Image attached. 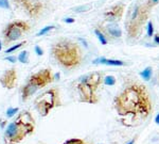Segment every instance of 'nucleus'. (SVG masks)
<instances>
[{
    "label": "nucleus",
    "instance_id": "nucleus-1",
    "mask_svg": "<svg viewBox=\"0 0 159 144\" xmlns=\"http://www.w3.org/2000/svg\"><path fill=\"white\" fill-rule=\"evenodd\" d=\"M113 107L120 116H136L142 120L153 112V101L149 90L143 83L129 82L113 98Z\"/></svg>",
    "mask_w": 159,
    "mask_h": 144
},
{
    "label": "nucleus",
    "instance_id": "nucleus-2",
    "mask_svg": "<svg viewBox=\"0 0 159 144\" xmlns=\"http://www.w3.org/2000/svg\"><path fill=\"white\" fill-rule=\"evenodd\" d=\"M51 53L56 62L66 69L79 67L83 62V49L77 42L61 38L52 45Z\"/></svg>",
    "mask_w": 159,
    "mask_h": 144
},
{
    "label": "nucleus",
    "instance_id": "nucleus-3",
    "mask_svg": "<svg viewBox=\"0 0 159 144\" xmlns=\"http://www.w3.org/2000/svg\"><path fill=\"white\" fill-rule=\"evenodd\" d=\"M35 120L31 112L24 110L18 113L15 121L11 122L4 131V141L6 144H18L35 130Z\"/></svg>",
    "mask_w": 159,
    "mask_h": 144
},
{
    "label": "nucleus",
    "instance_id": "nucleus-4",
    "mask_svg": "<svg viewBox=\"0 0 159 144\" xmlns=\"http://www.w3.org/2000/svg\"><path fill=\"white\" fill-rule=\"evenodd\" d=\"M151 11L145 2H136L129 11L125 19V31L127 38L135 41L140 38L144 27L147 26Z\"/></svg>",
    "mask_w": 159,
    "mask_h": 144
},
{
    "label": "nucleus",
    "instance_id": "nucleus-5",
    "mask_svg": "<svg viewBox=\"0 0 159 144\" xmlns=\"http://www.w3.org/2000/svg\"><path fill=\"white\" fill-rule=\"evenodd\" d=\"M54 75H53L51 69H43L38 72L34 73L28 79L27 83L21 88V98L24 101H27L34 95L37 91H39L54 81Z\"/></svg>",
    "mask_w": 159,
    "mask_h": 144
},
{
    "label": "nucleus",
    "instance_id": "nucleus-6",
    "mask_svg": "<svg viewBox=\"0 0 159 144\" xmlns=\"http://www.w3.org/2000/svg\"><path fill=\"white\" fill-rule=\"evenodd\" d=\"M61 106V95H59V90L57 88H51L47 90L40 95H38L34 100L35 109L43 117L48 116L53 109Z\"/></svg>",
    "mask_w": 159,
    "mask_h": 144
},
{
    "label": "nucleus",
    "instance_id": "nucleus-7",
    "mask_svg": "<svg viewBox=\"0 0 159 144\" xmlns=\"http://www.w3.org/2000/svg\"><path fill=\"white\" fill-rule=\"evenodd\" d=\"M30 25L26 20H14L11 22L3 30V44L10 45L15 41H18L22 35L30 31Z\"/></svg>",
    "mask_w": 159,
    "mask_h": 144
},
{
    "label": "nucleus",
    "instance_id": "nucleus-8",
    "mask_svg": "<svg viewBox=\"0 0 159 144\" xmlns=\"http://www.w3.org/2000/svg\"><path fill=\"white\" fill-rule=\"evenodd\" d=\"M17 9L21 10L29 17L37 19L44 13L46 4L43 0H12Z\"/></svg>",
    "mask_w": 159,
    "mask_h": 144
},
{
    "label": "nucleus",
    "instance_id": "nucleus-9",
    "mask_svg": "<svg viewBox=\"0 0 159 144\" xmlns=\"http://www.w3.org/2000/svg\"><path fill=\"white\" fill-rule=\"evenodd\" d=\"M77 91H79L80 95V101L81 103H91V105H95L99 101V96L97 94V89L92 88L91 85H89L88 83L79 81L77 85Z\"/></svg>",
    "mask_w": 159,
    "mask_h": 144
},
{
    "label": "nucleus",
    "instance_id": "nucleus-10",
    "mask_svg": "<svg viewBox=\"0 0 159 144\" xmlns=\"http://www.w3.org/2000/svg\"><path fill=\"white\" fill-rule=\"evenodd\" d=\"M125 12V4L124 3H117L110 6L104 13V18L106 22H119L123 18Z\"/></svg>",
    "mask_w": 159,
    "mask_h": 144
},
{
    "label": "nucleus",
    "instance_id": "nucleus-11",
    "mask_svg": "<svg viewBox=\"0 0 159 144\" xmlns=\"http://www.w3.org/2000/svg\"><path fill=\"white\" fill-rule=\"evenodd\" d=\"M98 28L106 35L108 41L122 38V29L118 22H106L105 25H99Z\"/></svg>",
    "mask_w": 159,
    "mask_h": 144
},
{
    "label": "nucleus",
    "instance_id": "nucleus-12",
    "mask_svg": "<svg viewBox=\"0 0 159 144\" xmlns=\"http://www.w3.org/2000/svg\"><path fill=\"white\" fill-rule=\"evenodd\" d=\"M17 79H18L17 71L16 69L12 67V69H6L2 74V76L0 77V83L6 90H13L17 85Z\"/></svg>",
    "mask_w": 159,
    "mask_h": 144
},
{
    "label": "nucleus",
    "instance_id": "nucleus-13",
    "mask_svg": "<svg viewBox=\"0 0 159 144\" xmlns=\"http://www.w3.org/2000/svg\"><path fill=\"white\" fill-rule=\"evenodd\" d=\"M103 80H104V76H103V73L101 72H92L89 73L87 75H84L80 78L79 81L81 82H85V83H88L89 85H91L92 88H95L98 90L101 85L103 83Z\"/></svg>",
    "mask_w": 159,
    "mask_h": 144
},
{
    "label": "nucleus",
    "instance_id": "nucleus-14",
    "mask_svg": "<svg viewBox=\"0 0 159 144\" xmlns=\"http://www.w3.org/2000/svg\"><path fill=\"white\" fill-rule=\"evenodd\" d=\"M93 64H103V65L108 66H123L124 62L121 60L116 59H108V58H98V59L93 60Z\"/></svg>",
    "mask_w": 159,
    "mask_h": 144
},
{
    "label": "nucleus",
    "instance_id": "nucleus-15",
    "mask_svg": "<svg viewBox=\"0 0 159 144\" xmlns=\"http://www.w3.org/2000/svg\"><path fill=\"white\" fill-rule=\"evenodd\" d=\"M95 34L97 35V38H98V40L100 41V43H101L102 45H107L108 44V40H107L106 35L103 33V32L100 30V29L97 27V28L95 29Z\"/></svg>",
    "mask_w": 159,
    "mask_h": 144
},
{
    "label": "nucleus",
    "instance_id": "nucleus-16",
    "mask_svg": "<svg viewBox=\"0 0 159 144\" xmlns=\"http://www.w3.org/2000/svg\"><path fill=\"white\" fill-rule=\"evenodd\" d=\"M152 75H153V69H152L151 66H147V69H144L143 71L140 73V76L145 81H149V80L152 78Z\"/></svg>",
    "mask_w": 159,
    "mask_h": 144
},
{
    "label": "nucleus",
    "instance_id": "nucleus-17",
    "mask_svg": "<svg viewBox=\"0 0 159 144\" xmlns=\"http://www.w3.org/2000/svg\"><path fill=\"white\" fill-rule=\"evenodd\" d=\"M17 59L20 63H24V64H28L30 59H29V51L28 50H22L21 52L19 53Z\"/></svg>",
    "mask_w": 159,
    "mask_h": 144
},
{
    "label": "nucleus",
    "instance_id": "nucleus-18",
    "mask_svg": "<svg viewBox=\"0 0 159 144\" xmlns=\"http://www.w3.org/2000/svg\"><path fill=\"white\" fill-rule=\"evenodd\" d=\"M116 77L115 76H111V75H108V76H105L104 77V80H103V83L105 85H108V87H113V85H116Z\"/></svg>",
    "mask_w": 159,
    "mask_h": 144
},
{
    "label": "nucleus",
    "instance_id": "nucleus-19",
    "mask_svg": "<svg viewBox=\"0 0 159 144\" xmlns=\"http://www.w3.org/2000/svg\"><path fill=\"white\" fill-rule=\"evenodd\" d=\"M26 44H27V41L20 42V43H18V44H16V45H14V46H12V47L8 48V49L6 50V53L8 55V53H12V52H14V51H16L17 49H19V48H21L22 46H25Z\"/></svg>",
    "mask_w": 159,
    "mask_h": 144
},
{
    "label": "nucleus",
    "instance_id": "nucleus-20",
    "mask_svg": "<svg viewBox=\"0 0 159 144\" xmlns=\"http://www.w3.org/2000/svg\"><path fill=\"white\" fill-rule=\"evenodd\" d=\"M63 144H90V143H87V142L84 141L83 139L71 138V139H68V140H66V141H65Z\"/></svg>",
    "mask_w": 159,
    "mask_h": 144
},
{
    "label": "nucleus",
    "instance_id": "nucleus-21",
    "mask_svg": "<svg viewBox=\"0 0 159 144\" xmlns=\"http://www.w3.org/2000/svg\"><path fill=\"white\" fill-rule=\"evenodd\" d=\"M53 29H55V26H53V25H51V26H47V27L43 28L39 32H38V33H37L36 36H43V35L47 34L48 32H50L51 30H53Z\"/></svg>",
    "mask_w": 159,
    "mask_h": 144
},
{
    "label": "nucleus",
    "instance_id": "nucleus-22",
    "mask_svg": "<svg viewBox=\"0 0 159 144\" xmlns=\"http://www.w3.org/2000/svg\"><path fill=\"white\" fill-rule=\"evenodd\" d=\"M19 112V108H9L6 110V119H11Z\"/></svg>",
    "mask_w": 159,
    "mask_h": 144
},
{
    "label": "nucleus",
    "instance_id": "nucleus-23",
    "mask_svg": "<svg viewBox=\"0 0 159 144\" xmlns=\"http://www.w3.org/2000/svg\"><path fill=\"white\" fill-rule=\"evenodd\" d=\"M147 33L149 38L154 36V25L153 22H152V20H149L147 24Z\"/></svg>",
    "mask_w": 159,
    "mask_h": 144
},
{
    "label": "nucleus",
    "instance_id": "nucleus-24",
    "mask_svg": "<svg viewBox=\"0 0 159 144\" xmlns=\"http://www.w3.org/2000/svg\"><path fill=\"white\" fill-rule=\"evenodd\" d=\"M158 3H159V0H147V1H145V4H147V6L151 11H152L154 6H156Z\"/></svg>",
    "mask_w": 159,
    "mask_h": 144
},
{
    "label": "nucleus",
    "instance_id": "nucleus-25",
    "mask_svg": "<svg viewBox=\"0 0 159 144\" xmlns=\"http://www.w3.org/2000/svg\"><path fill=\"white\" fill-rule=\"evenodd\" d=\"M0 8H1V9L12 10V6L10 4L9 0H0Z\"/></svg>",
    "mask_w": 159,
    "mask_h": 144
},
{
    "label": "nucleus",
    "instance_id": "nucleus-26",
    "mask_svg": "<svg viewBox=\"0 0 159 144\" xmlns=\"http://www.w3.org/2000/svg\"><path fill=\"white\" fill-rule=\"evenodd\" d=\"M90 8H91V6H89V4H87V6H77V8H75V9L73 10V11H75V12H77V13H80V12H86V11H88V10H90Z\"/></svg>",
    "mask_w": 159,
    "mask_h": 144
},
{
    "label": "nucleus",
    "instance_id": "nucleus-27",
    "mask_svg": "<svg viewBox=\"0 0 159 144\" xmlns=\"http://www.w3.org/2000/svg\"><path fill=\"white\" fill-rule=\"evenodd\" d=\"M34 50H35V52H36V55L37 56H43L44 55V50H43V48L40 47V46H38V45H36L35 46V48H34Z\"/></svg>",
    "mask_w": 159,
    "mask_h": 144
},
{
    "label": "nucleus",
    "instance_id": "nucleus-28",
    "mask_svg": "<svg viewBox=\"0 0 159 144\" xmlns=\"http://www.w3.org/2000/svg\"><path fill=\"white\" fill-rule=\"evenodd\" d=\"M6 61H10L11 63H16L17 61H18L17 57H15V56H9V57H6Z\"/></svg>",
    "mask_w": 159,
    "mask_h": 144
},
{
    "label": "nucleus",
    "instance_id": "nucleus-29",
    "mask_svg": "<svg viewBox=\"0 0 159 144\" xmlns=\"http://www.w3.org/2000/svg\"><path fill=\"white\" fill-rule=\"evenodd\" d=\"M64 22H66V24H73L74 22H75V19L74 18H71V17H68V18H65Z\"/></svg>",
    "mask_w": 159,
    "mask_h": 144
},
{
    "label": "nucleus",
    "instance_id": "nucleus-30",
    "mask_svg": "<svg viewBox=\"0 0 159 144\" xmlns=\"http://www.w3.org/2000/svg\"><path fill=\"white\" fill-rule=\"evenodd\" d=\"M154 42L159 45V34L158 33H157V34H154Z\"/></svg>",
    "mask_w": 159,
    "mask_h": 144
},
{
    "label": "nucleus",
    "instance_id": "nucleus-31",
    "mask_svg": "<svg viewBox=\"0 0 159 144\" xmlns=\"http://www.w3.org/2000/svg\"><path fill=\"white\" fill-rule=\"evenodd\" d=\"M136 139H137V137H136V138H134V139H132L131 141H129L126 144H135V142H136Z\"/></svg>",
    "mask_w": 159,
    "mask_h": 144
},
{
    "label": "nucleus",
    "instance_id": "nucleus-32",
    "mask_svg": "<svg viewBox=\"0 0 159 144\" xmlns=\"http://www.w3.org/2000/svg\"><path fill=\"white\" fill-rule=\"evenodd\" d=\"M155 123H156L157 125H159V113L156 115V117H155Z\"/></svg>",
    "mask_w": 159,
    "mask_h": 144
},
{
    "label": "nucleus",
    "instance_id": "nucleus-33",
    "mask_svg": "<svg viewBox=\"0 0 159 144\" xmlns=\"http://www.w3.org/2000/svg\"><path fill=\"white\" fill-rule=\"evenodd\" d=\"M80 41H81L83 43V44H84V46H85V47H88V45H87V43H86L85 40H82V38H80Z\"/></svg>",
    "mask_w": 159,
    "mask_h": 144
},
{
    "label": "nucleus",
    "instance_id": "nucleus-34",
    "mask_svg": "<svg viewBox=\"0 0 159 144\" xmlns=\"http://www.w3.org/2000/svg\"><path fill=\"white\" fill-rule=\"evenodd\" d=\"M2 42H1V41H0V51H1V49H2Z\"/></svg>",
    "mask_w": 159,
    "mask_h": 144
},
{
    "label": "nucleus",
    "instance_id": "nucleus-35",
    "mask_svg": "<svg viewBox=\"0 0 159 144\" xmlns=\"http://www.w3.org/2000/svg\"><path fill=\"white\" fill-rule=\"evenodd\" d=\"M39 144H45V143H39Z\"/></svg>",
    "mask_w": 159,
    "mask_h": 144
}]
</instances>
